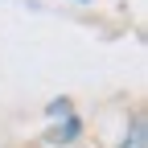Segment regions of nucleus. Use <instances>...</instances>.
I'll return each mask as SVG.
<instances>
[{"mask_svg":"<svg viewBox=\"0 0 148 148\" xmlns=\"http://www.w3.org/2000/svg\"><path fill=\"white\" fill-rule=\"evenodd\" d=\"M144 140H148V127H144V119H132V132L123 136V144H119V148H144Z\"/></svg>","mask_w":148,"mask_h":148,"instance_id":"nucleus-1","label":"nucleus"},{"mask_svg":"<svg viewBox=\"0 0 148 148\" xmlns=\"http://www.w3.org/2000/svg\"><path fill=\"white\" fill-rule=\"evenodd\" d=\"M78 4H86V0H78Z\"/></svg>","mask_w":148,"mask_h":148,"instance_id":"nucleus-3","label":"nucleus"},{"mask_svg":"<svg viewBox=\"0 0 148 148\" xmlns=\"http://www.w3.org/2000/svg\"><path fill=\"white\" fill-rule=\"evenodd\" d=\"M49 119H70V99H58V103H49V111H45Z\"/></svg>","mask_w":148,"mask_h":148,"instance_id":"nucleus-2","label":"nucleus"}]
</instances>
